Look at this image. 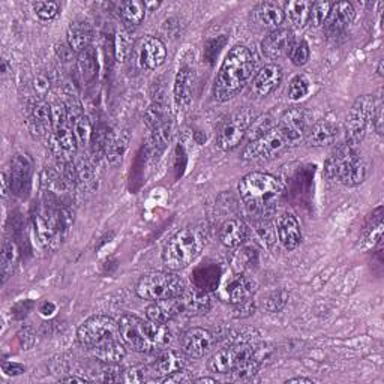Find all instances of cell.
<instances>
[{"label": "cell", "mask_w": 384, "mask_h": 384, "mask_svg": "<svg viewBox=\"0 0 384 384\" xmlns=\"http://www.w3.org/2000/svg\"><path fill=\"white\" fill-rule=\"evenodd\" d=\"M119 338L126 348L137 353H161L171 342V333L165 325L152 320L125 314L119 318Z\"/></svg>", "instance_id": "6da1fadb"}, {"label": "cell", "mask_w": 384, "mask_h": 384, "mask_svg": "<svg viewBox=\"0 0 384 384\" xmlns=\"http://www.w3.org/2000/svg\"><path fill=\"white\" fill-rule=\"evenodd\" d=\"M256 68V60L249 48L236 45L222 62L214 86V96L219 103L235 98L249 82Z\"/></svg>", "instance_id": "7a4b0ae2"}, {"label": "cell", "mask_w": 384, "mask_h": 384, "mask_svg": "<svg viewBox=\"0 0 384 384\" xmlns=\"http://www.w3.org/2000/svg\"><path fill=\"white\" fill-rule=\"evenodd\" d=\"M239 194L249 212L258 216L274 214L282 195L281 182L269 173H249L239 184Z\"/></svg>", "instance_id": "3957f363"}, {"label": "cell", "mask_w": 384, "mask_h": 384, "mask_svg": "<svg viewBox=\"0 0 384 384\" xmlns=\"http://www.w3.org/2000/svg\"><path fill=\"white\" fill-rule=\"evenodd\" d=\"M325 173L330 180H338L346 186H356L367 179L368 164L359 155L356 146L344 143L327 158Z\"/></svg>", "instance_id": "277c9868"}, {"label": "cell", "mask_w": 384, "mask_h": 384, "mask_svg": "<svg viewBox=\"0 0 384 384\" xmlns=\"http://www.w3.org/2000/svg\"><path fill=\"white\" fill-rule=\"evenodd\" d=\"M206 245L205 233L200 228L186 227L171 237L163 249V261L168 270H182L192 265Z\"/></svg>", "instance_id": "5b68a950"}, {"label": "cell", "mask_w": 384, "mask_h": 384, "mask_svg": "<svg viewBox=\"0 0 384 384\" xmlns=\"http://www.w3.org/2000/svg\"><path fill=\"white\" fill-rule=\"evenodd\" d=\"M185 288V281L177 276L173 270H156L138 279L135 293L140 299L156 302L179 297Z\"/></svg>", "instance_id": "8992f818"}, {"label": "cell", "mask_w": 384, "mask_h": 384, "mask_svg": "<svg viewBox=\"0 0 384 384\" xmlns=\"http://www.w3.org/2000/svg\"><path fill=\"white\" fill-rule=\"evenodd\" d=\"M377 105V99L374 95H362L355 101L347 116L346 143L357 146L365 138Z\"/></svg>", "instance_id": "52a82bcc"}, {"label": "cell", "mask_w": 384, "mask_h": 384, "mask_svg": "<svg viewBox=\"0 0 384 384\" xmlns=\"http://www.w3.org/2000/svg\"><path fill=\"white\" fill-rule=\"evenodd\" d=\"M258 116L256 111L246 107L235 111V113L226 120L224 125H222L219 129L218 140H216L218 146L226 152L236 149L242 141L245 140L251 125L254 124V120Z\"/></svg>", "instance_id": "ba28073f"}, {"label": "cell", "mask_w": 384, "mask_h": 384, "mask_svg": "<svg viewBox=\"0 0 384 384\" xmlns=\"http://www.w3.org/2000/svg\"><path fill=\"white\" fill-rule=\"evenodd\" d=\"M258 360L256 350L249 346H231L218 350L207 362L210 372L233 374L237 369L246 367L248 363Z\"/></svg>", "instance_id": "9c48e42d"}, {"label": "cell", "mask_w": 384, "mask_h": 384, "mask_svg": "<svg viewBox=\"0 0 384 384\" xmlns=\"http://www.w3.org/2000/svg\"><path fill=\"white\" fill-rule=\"evenodd\" d=\"M116 337H119V325L115 318L108 316L90 317L77 330V339L86 348H92Z\"/></svg>", "instance_id": "30bf717a"}, {"label": "cell", "mask_w": 384, "mask_h": 384, "mask_svg": "<svg viewBox=\"0 0 384 384\" xmlns=\"http://www.w3.org/2000/svg\"><path fill=\"white\" fill-rule=\"evenodd\" d=\"M287 146L288 143L284 135L279 133V129L276 126H274L270 131H267L266 134L249 141L244 150V159H260L275 156Z\"/></svg>", "instance_id": "8fae6325"}, {"label": "cell", "mask_w": 384, "mask_h": 384, "mask_svg": "<svg viewBox=\"0 0 384 384\" xmlns=\"http://www.w3.org/2000/svg\"><path fill=\"white\" fill-rule=\"evenodd\" d=\"M215 337L214 333L203 327H192L186 330L180 339L182 353L186 357L200 359L203 357L210 348L214 347Z\"/></svg>", "instance_id": "7c38bea8"}, {"label": "cell", "mask_w": 384, "mask_h": 384, "mask_svg": "<svg viewBox=\"0 0 384 384\" xmlns=\"http://www.w3.org/2000/svg\"><path fill=\"white\" fill-rule=\"evenodd\" d=\"M307 111L300 107H295L287 110L281 116L276 128L284 135L288 145H295L307 134Z\"/></svg>", "instance_id": "4fadbf2b"}, {"label": "cell", "mask_w": 384, "mask_h": 384, "mask_svg": "<svg viewBox=\"0 0 384 384\" xmlns=\"http://www.w3.org/2000/svg\"><path fill=\"white\" fill-rule=\"evenodd\" d=\"M138 64L146 69H156L165 62V44L156 36H146L137 45Z\"/></svg>", "instance_id": "5bb4252c"}, {"label": "cell", "mask_w": 384, "mask_h": 384, "mask_svg": "<svg viewBox=\"0 0 384 384\" xmlns=\"http://www.w3.org/2000/svg\"><path fill=\"white\" fill-rule=\"evenodd\" d=\"M293 45H295V35L290 29H276L265 38L261 44L263 54L270 60H276L290 54Z\"/></svg>", "instance_id": "9a60e30c"}, {"label": "cell", "mask_w": 384, "mask_h": 384, "mask_svg": "<svg viewBox=\"0 0 384 384\" xmlns=\"http://www.w3.org/2000/svg\"><path fill=\"white\" fill-rule=\"evenodd\" d=\"M257 290L256 281L240 274L227 279V282L222 287V297H224L231 305H237V303L246 302L252 297Z\"/></svg>", "instance_id": "2e32d148"}, {"label": "cell", "mask_w": 384, "mask_h": 384, "mask_svg": "<svg viewBox=\"0 0 384 384\" xmlns=\"http://www.w3.org/2000/svg\"><path fill=\"white\" fill-rule=\"evenodd\" d=\"M185 355L177 350H163L159 353L156 360L149 367L152 378H165L170 374H173L179 369H184L186 367Z\"/></svg>", "instance_id": "e0dca14e"}, {"label": "cell", "mask_w": 384, "mask_h": 384, "mask_svg": "<svg viewBox=\"0 0 384 384\" xmlns=\"http://www.w3.org/2000/svg\"><path fill=\"white\" fill-rule=\"evenodd\" d=\"M180 314H184V305H182L180 296L164 300L152 302L146 308V317L159 325H167Z\"/></svg>", "instance_id": "ac0fdd59"}, {"label": "cell", "mask_w": 384, "mask_h": 384, "mask_svg": "<svg viewBox=\"0 0 384 384\" xmlns=\"http://www.w3.org/2000/svg\"><path fill=\"white\" fill-rule=\"evenodd\" d=\"M356 11L355 6H353L350 2H337L332 3L329 17L325 23L326 32L329 35H338L344 32L355 20Z\"/></svg>", "instance_id": "d6986e66"}, {"label": "cell", "mask_w": 384, "mask_h": 384, "mask_svg": "<svg viewBox=\"0 0 384 384\" xmlns=\"http://www.w3.org/2000/svg\"><path fill=\"white\" fill-rule=\"evenodd\" d=\"M278 240L287 251H295L302 242V230L297 218L293 214H282L276 224Z\"/></svg>", "instance_id": "ffe728a7"}, {"label": "cell", "mask_w": 384, "mask_h": 384, "mask_svg": "<svg viewBox=\"0 0 384 384\" xmlns=\"http://www.w3.org/2000/svg\"><path fill=\"white\" fill-rule=\"evenodd\" d=\"M282 69L278 65H266L261 68L252 80V86L260 96H267L279 87L282 83Z\"/></svg>", "instance_id": "44dd1931"}, {"label": "cell", "mask_w": 384, "mask_h": 384, "mask_svg": "<svg viewBox=\"0 0 384 384\" xmlns=\"http://www.w3.org/2000/svg\"><path fill=\"white\" fill-rule=\"evenodd\" d=\"M182 305H184V314L188 316H205L210 309V297L207 291L201 287L185 288L180 295Z\"/></svg>", "instance_id": "7402d4cb"}, {"label": "cell", "mask_w": 384, "mask_h": 384, "mask_svg": "<svg viewBox=\"0 0 384 384\" xmlns=\"http://www.w3.org/2000/svg\"><path fill=\"white\" fill-rule=\"evenodd\" d=\"M249 236V228L242 219H228L219 228V240L227 248H239Z\"/></svg>", "instance_id": "603a6c76"}, {"label": "cell", "mask_w": 384, "mask_h": 384, "mask_svg": "<svg viewBox=\"0 0 384 384\" xmlns=\"http://www.w3.org/2000/svg\"><path fill=\"white\" fill-rule=\"evenodd\" d=\"M89 351L92 353V356L96 360L104 362L107 365H110V363L122 362L126 356V347L119 337L101 342L98 346L89 348Z\"/></svg>", "instance_id": "cb8c5ba5"}, {"label": "cell", "mask_w": 384, "mask_h": 384, "mask_svg": "<svg viewBox=\"0 0 384 384\" xmlns=\"http://www.w3.org/2000/svg\"><path fill=\"white\" fill-rule=\"evenodd\" d=\"M29 120L38 134H50L53 129V113L45 101L36 99L29 107Z\"/></svg>", "instance_id": "d4e9b609"}, {"label": "cell", "mask_w": 384, "mask_h": 384, "mask_svg": "<svg viewBox=\"0 0 384 384\" xmlns=\"http://www.w3.org/2000/svg\"><path fill=\"white\" fill-rule=\"evenodd\" d=\"M94 39V30L86 22H74L68 27L66 41L74 53H82L90 47Z\"/></svg>", "instance_id": "484cf974"}, {"label": "cell", "mask_w": 384, "mask_h": 384, "mask_svg": "<svg viewBox=\"0 0 384 384\" xmlns=\"http://www.w3.org/2000/svg\"><path fill=\"white\" fill-rule=\"evenodd\" d=\"M192 89H194V71L182 66L175 80V99L179 107L186 108L191 104Z\"/></svg>", "instance_id": "4316f807"}, {"label": "cell", "mask_w": 384, "mask_h": 384, "mask_svg": "<svg viewBox=\"0 0 384 384\" xmlns=\"http://www.w3.org/2000/svg\"><path fill=\"white\" fill-rule=\"evenodd\" d=\"M307 135V143L312 147H323V146H329L333 141L337 140L338 135V128L327 122V120H320V122L314 124Z\"/></svg>", "instance_id": "83f0119b"}, {"label": "cell", "mask_w": 384, "mask_h": 384, "mask_svg": "<svg viewBox=\"0 0 384 384\" xmlns=\"http://www.w3.org/2000/svg\"><path fill=\"white\" fill-rule=\"evenodd\" d=\"M129 133L128 129L117 131V133H110V140L107 145V152H105V158L110 163V165H117L120 161L124 158L125 150L129 143Z\"/></svg>", "instance_id": "f1b7e54d"}, {"label": "cell", "mask_w": 384, "mask_h": 384, "mask_svg": "<svg viewBox=\"0 0 384 384\" xmlns=\"http://www.w3.org/2000/svg\"><path fill=\"white\" fill-rule=\"evenodd\" d=\"M383 237V207H378L372 212L368 219V224L363 230L362 245L363 248H374Z\"/></svg>", "instance_id": "f546056e"}, {"label": "cell", "mask_w": 384, "mask_h": 384, "mask_svg": "<svg viewBox=\"0 0 384 384\" xmlns=\"http://www.w3.org/2000/svg\"><path fill=\"white\" fill-rule=\"evenodd\" d=\"M146 5L140 0H126L119 5V14L128 26H140L146 17Z\"/></svg>", "instance_id": "4dcf8cb0"}, {"label": "cell", "mask_w": 384, "mask_h": 384, "mask_svg": "<svg viewBox=\"0 0 384 384\" xmlns=\"http://www.w3.org/2000/svg\"><path fill=\"white\" fill-rule=\"evenodd\" d=\"M30 177V164L26 156H17L13 161L11 167V176H9V182H11V191H15V194H22L24 184H27Z\"/></svg>", "instance_id": "1f68e13d"}, {"label": "cell", "mask_w": 384, "mask_h": 384, "mask_svg": "<svg viewBox=\"0 0 384 384\" xmlns=\"http://www.w3.org/2000/svg\"><path fill=\"white\" fill-rule=\"evenodd\" d=\"M312 2H307V0H293V2H287L284 13L288 15L290 22L296 27L302 29L309 23Z\"/></svg>", "instance_id": "d6a6232c"}, {"label": "cell", "mask_w": 384, "mask_h": 384, "mask_svg": "<svg viewBox=\"0 0 384 384\" xmlns=\"http://www.w3.org/2000/svg\"><path fill=\"white\" fill-rule=\"evenodd\" d=\"M257 15L263 24L267 27H272L274 30L279 29L282 26V23L286 22L284 9H282L279 5L272 3V2L261 3L257 9Z\"/></svg>", "instance_id": "836d02e7"}, {"label": "cell", "mask_w": 384, "mask_h": 384, "mask_svg": "<svg viewBox=\"0 0 384 384\" xmlns=\"http://www.w3.org/2000/svg\"><path fill=\"white\" fill-rule=\"evenodd\" d=\"M78 69L84 83H92L98 75V59L94 47L86 48L78 54Z\"/></svg>", "instance_id": "e575fe53"}, {"label": "cell", "mask_w": 384, "mask_h": 384, "mask_svg": "<svg viewBox=\"0 0 384 384\" xmlns=\"http://www.w3.org/2000/svg\"><path fill=\"white\" fill-rule=\"evenodd\" d=\"M108 140H110V133L105 125H99L98 128L94 129V135H92V140H90L89 146H90V152H92V158L95 161H99L101 158L105 156Z\"/></svg>", "instance_id": "d590c367"}, {"label": "cell", "mask_w": 384, "mask_h": 384, "mask_svg": "<svg viewBox=\"0 0 384 384\" xmlns=\"http://www.w3.org/2000/svg\"><path fill=\"white\" fill-rule=\"evenodd\" d=\"M74 129V134L77 137V141L80 146H89L90 140H92L94 135V126L90 124V120L87 116H80L75 119L73 124H69Z\"/></svg>", "instance_id": "8d00e7d4"}, {"label": "cell", "mask_w": 384, "mask_h": 384, "mask_svg": "<svg viewBox=\"0 0 384 384\" xmlns=\"http://www.w3.org/2000/svg\"><path fill=\"white\" fill-rule=\"evenodd\" d=\"M145 120L147 126L154 131L159 126H163L168 122V117H167V108L164 107V104L161 103H155L154 105H150L149 110L146 111V116H145Z\"/></svg>", "instance_id": "74e56055"}, {"label": "cell", "mask_w": 384, "mask_h": 384, "mask_svg": "<svg viewBox=\"0 0 384 384\" xmlns=\"http://www.w3.org/2000/svg\"><path fill=\"white\" fill-rule=\"evenodd\" d=\"M75 170H77L78 185H82L89 191H94L96 186V179L94 175V170L87 161H80L78 164H75Z\"/></svg>", "instance_id": "f35d334b"}, {"label": "cell", "mask_w": 384, "mask_h": 384, "mask_svg": "<svg viewBox=\"0 0 384 384\" xmlns=\"http://www.w3.org/2000/svg\"><path fill=\"white\" fill-rule=\"evenodd\" d=\"M15 260H17L15 245L13 244V242H6L5 246H3V252H2V276H3V282H6L8 278L13 275Z\"/></svg>", "instance_id": "ab89813d"}, {"label": "cell", "mask_w": 384, "mask_h": 384, "mask_svg": "<svg viewBox=\"0 0 384 384\" xmlns=\"http://www.w3.org/2000/svg\"><path fill=\"white\" fill-rule=\"evenodd\" d=\"M332 3L330 2H316L312 3L311 8V15H309V23L314 27L325 26L326 20L329 17Z\"/></svg>", "instance_id": "60d3db41"}, {"label": "cell", "mask_w": 384, "mask_h": 384, "mask_svg": "<svg viewBox=\"0 0 384 384\" xmlns=\"http://www.w3.org/2000/svg\"><path fill=\"white\" fill-rule=\"evenodd\" d=\"M309 94V80L305 75H296L290 82L288 96L293 101H299Z\"/></svg>", "instance_id": "b9f144b4"}, {"label": "cell", "mask_w": 384, "mask_h": 384, "mask_svg": "<svg viewBox=\"0 0 384 384\" xmlns=\"http://www.w3.org/2000/svg\"><path fill=\"white\" fill-rule=\"evenodd\" d=\"M272 128H274V119H272L270 115L257 117V119L254 120V124L251 125V128H249V131H248L249 141L261 137L263 134H266L267 131H270Z\"/></svg>", "instance_id": "7bdbcfd3"}, {"label": "cell", "mask_w": 384, "mask_h": 384, "mask_svg": "<svg viewBox=\"0 0 384 384\" xmlns=\"http://www.w3.org/2000/svg\"><path fill=\"white\" fill-rule=\"evenodd\" d=\"M34 9L36 15L44 22H52L59 15L60 5L57 2H36L34 3Z\"/></svg>", "instance_id": "ee69618b"}, {"label": "cell", "mask_w": 384, "mask_h": 384, "mask_svg": "<svg viewBox=\"0 0 384 384\" xmlns=\"http://www.w3.org/2000/svg\"><path fill=\"white\" fill-rule=\"evenodd\" d=\"M309 56H311L309 45L305 41L296 43L295 45H293L291 52H290V60L293 62V65H296V66L307 65L309 60Z\"/></svg>", "instance_id": "f6af8a7d"}, {"label": "cell", "mask_w": 384, "mask_h": 384, "mask_svg": "<svg viewBox=\"0 0 384 384\" xmlns=\"http://www.w3.org/2000/svg\"><path fill=\"white\" fill-rule=\"evenodd\" d=\"M152 378L150 368L149 367H135L125 372V381H133V383H143Z\"/></svg>", "instance_id": "bcb514c9"}, {"label": "cell", "mask_w": 384, "mask_h": 384, "mask_svg": "<svg viewBox=\"0 0 384 384\" xmlns=\"http://www.w3.org/2000/svg\"><path fill=\"white\" fill-rule=\"evenodd\" d=\"M287 303V293L286 291H275L274 295H270L266 303V308L272 312L281 311Z\"/></svg>", "instance_id": "7dc6e473"}, {"label": "cell", "mask_w": 384, "mask_h": 384, "mask_svg": "<svg viewBox=\"0 0 384 384\" xmlns=\"http://www.w3.org/2000/svg\"><path fill=\"white\" fill-rule=\"evenodd\" d=\"M226 43H227V38L221 36V38H216V39H214V41H210L207 44V48L205 50V56H206V59L209 60L210 64H214V60L218 56L221 47H224Z\"/></svg>", "instance_id": "c3c4849f"}, {"label": "cell", "mask_w": 384, "mask_h": 384, "mask_svg": "<svg viewBox=\"0 0 384 384\" xmlns=\"http://www.w3.org/2000/svg\"><path fill=\"white\" fill-rule=\"evenodd\" d=\"M192 378L191 374L184 368V369H179L173 374H170L168 377L163 378V383L165 384H184V383H192Z\"/></svg>", "instance_id": "681fc988"}, {"label": "cell", "mask_w": 384, "mask_h": 384, "mask_svg": "<svg viewBox=\"0 0 384 384\" xmlns=\"http://www.w3.org/2000/svg\"><path fill=\"white\" fill-rule=\"evenodd\" d=\"M254 311H256V305H254V302H252L251 299L246 300V302H242V303H237L236 305V317L239 318H244V317H249L251 314H254Z\"/></svg>", "instance_id": "f907efd6"}, {"label": "cell", "mask_w": 384, "mask_h": 384, "mask_svg": "<svg viewBox=\"0 0 384 384\" xmlns=\"http://www.w3.org/2000/svg\"><path fill=\"white\" fill-rule=\"evenodd\" d=\"M35 90L39 94V95H44L47 94L50 90V82L44 77V75H39L36 77L35 80Z\"/></svg>", "instance_id": "816d5d0a"}, {"label": "cell", "mask_w": 384, "mask_h": 384, "mask_svg": "<svg viewBox=\"0 0 384 384\" xmlns=\"http://www.w3.org/2000/svg\"><path fill=\"white\" fill-rule=\"evenodd\" d=\"M372 124H374V128H376V131H377V134L383 135V110H381L380 104L377 105L376 115H374V119H372Z\"/></svg>", "instance_id": "f5cc1de1"}, {"label": "cell", "mask_w": 384, "mask_h": 384, "mask_svg": "<svg viewBox=\"0 0 384 384\" xmlns=\"http://www.w3.org/2000/svg\"><path fill=\"white\" fill-rule=\"evenodd\" d=\"M56 52H57V56H59L60 59H64L65 62H66V60H69V56H73V54H74V52H73V50H71V47H69V45H64V44L57 45Z\"/></svg>", "instance_id": "db71d44e"}, {"label": "cell", "mask_w": 384, "mask_h": 384, "mask_svg": "<svg viewBox=\"0 0 384 384\" xmlns=\"http://www.w3.org/2000/svg\"><path fill=\"white\" fill-rule=\"evenodd\" d=\"M54 308H56V307L53 305V303H48V302H45V303H43V307H41V312H43L44 316H50V314H53Z\"/></svg>", "instance_id": "11a10c76"}, {"label": "cell", "mask_w": 384, "mask_h": 384, "mask_svg": "<svg viewBox=\"0 0 384 384\" xmlns=\"http://www.w3.org/2000/svg\"><path fill=\"white\" fill-rule=\"evenodd\" d=\"M286 383H305V384H314V380H311V378H305V377H295V378H290L287 380Z\"/></svg>", "instance_id": "9f6ffc18"}, {"label": "cell", "mask_w": 384, "mask_h": 384, "mask_svg": "<svg viewBox=\"0 0 384 384\" xmlns=\"http://www.w3.org/2000/svg\"><path fill=\"white\" fill-rule=\"evenodd\" d=\"M60 381H64V383H86L87 380H86V378H82V377H75V376H73V377H64Z\"/></svg>", "instance_id": "6f0895ef"}, {"label": "cell", "mask_w": 384, "mask_h": 384, "mask_svg": "<svg viewBox=\"0 0 384 384\" xmlns=\"http://www.w3.org/2000/svg\"><path fill=\"white\" fill-rule=\"evenodd\" d=\"M194 383H198V384H205V383H209V384H218V380L216 378H209V377H201V378H195L192 380Z\"/></svg>", "instance_id": "680465c9"}, {"label": "cell", "mask_w": 384, "mask_h": 384, "mask_svg": "<svg viewBox=\"0 0 384 384\" xmlns=\"http://www.w3.org/2000/svg\"><path fill=\"white\" fill-rule=\"evenodd\" d=\"M378 75L383 77V60H380V64H378Z\"/></svg>", "instance_id": "91938a15"}]
</instances>
